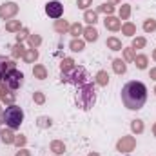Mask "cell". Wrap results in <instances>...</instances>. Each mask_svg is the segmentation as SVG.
<instances>
[{
  "label": "cell",
  "instance_id": "6da1fadb",
  "mask_svg": "<svg viewBox=\"0 0 156 156\" xmlns=\"http://www.w3.org/2000/svg\"><path fill=\"white\" fill-rule=\"evenodd\" d=\"M122 102L131 111L142 109L147 102V87L142 82H136V80L127 82L122 87Z\"/></svg>",
  "mask_w": 156,
  "mask_h": 156
},
{
  "label": "cell",
  "instance_id": "7a4b0ae2",
  "mask_svg": "<svg viewBox=\"0 0 156 156\" xmlns=\"http://www.w3.org/2000/svg\"><path fill=\"white\" fill-rule=\"evenodd\" d=\"M96 102V93H94V85L89 82L82 87H78L76 93V105L83 111H89Z\"/></svg>",
  "mask_w": 156,
  "mask_h": 156
},
{
  "label": "cell",
  "instance_id": "3957f363",
  "mask_svg": "<svg viewBox=\"0 0 156 156\" xmlns=\"http://www.w3.org/2000/svg\"><path fill=\"white\" fill-rule=\"evenodd\" d=\"M9 129H20V125H22V122H24V111H22V107H18V105H9L7 109H5V113H4V120H2Z\"/></svg>",
  "mask_w": 156,
  "mask_h": 156
},
{
  "label": "cell",
  "instance_id": "277c9868",
  "mask_svg": "<svg viewBox=\"0 0 156 156\" xmlns=\"http://www.w3.org/2000/svg\"><path fill=\"white\" fill-rule=\"evenodd\" d=\"M62 82L66 83H73L76 87H82L85 83H89V75L83 67H75L69 73H62Z\"/></svg>",
  "mask_w": 156,
  "mask_h": 156
},
{
  "label": "cell",
  "instance_id": "5b68a950",
  "mask_svg": "<svg viewBox=\"0 0 156 156\" xmlns=\"http://www.w3.org/2000/svg\"><path fill=\"white\" fill-rule=\"evenodd\" d=\"M2 83L9 89V91H16L22 83H24V75L15 67V69H11L5 76H4V80H2Z\"/></svg>",
  "mask_w": 156,
  "mask_h": 156
},
{
  "label": "cell",
  "instance_id": "8992f818",
  "mask_svg": "<svg viewBox=\"0 0 156 156\" xmlns=\"http://www.w3.org/2000/svg\"><path fill=\"white\" fill-rule=\"evenodd\" d=\"M62 13H64V5H62V2H58V0H51V2L45 4V15H47V16L58 20V18L62 16Z\"/></svg>",
  "mask_w": 156,
  "mask_h": 156
},
{
  "label": "cell",
  "instance_id": "52a82bcc",
  "mask_svg": "<svg viewBox=\"0 0 156 156\" xmlns=\"http://www.w3.org/2000/svg\"><path fill=\"white\" fill-rule=\"evenodd\" d=\"M18 13V4L15 2H4L0 5V18L2 20H11Z\"/></svg>",
  "mask_w": 156,
  "mask_h": 156
},
{
  "label": "cell",
  "instance_id": "ba28073f",
  "mask_svg": "<svg viewBox=\"0 0 156 156\" xmlns=\"http://www.w3.org/2000/svg\"><path fill=\"white\" fill-rule=\"evenodd\" d=\"M134 147H136L134 136H122V138L118 140V144H116V149L120 151V153H133Z\"/></svg>",
  "mask_w": 156,
  "mask_h": 156
},
{
  "label": "cell",
  "instance_id": "9c48e42d",
  "mask_svg": "<svg viewBox=\"0 0 156 156\" xmlns=\"http://www.w3.org/2000/svg\"><path fill=\"white\" fill-rule=\"evenodd\" d=\"M15 67H16V62H15L13 58H7V56L0 55V83H2L4 76H5L11 69H15Z\"/></svg>",
  "mask_w": 156,
  "mask_h": 156
},
{
  "label": "cell",
  "instance_id": "30bf717a",
  "mask_svg": "<svg viewBox=\"0 0 156 156\" xmlns=\"http://www.w3.org/2000/svg\"><path fill=\"white\" fill-rule=\"evenodd\" d=\"M104 26H105V29H109V31H120V29H122V22H120V18L113 16V15L105 16Z\"/></svg>",
  "mask_w": 156,
  "mask_h": 156
},
{
  "label": "cell",
  "instance_id": "8fae6325",
  "mask_svg": "<svg viewBox=\"0 0 156 156\" xmlns=\"http://www.w3.org/2000/svg\"><path fill=\"white\" fill-rule=\"evenodd\" d=\"M0 138H2V142L5 144V145H11L13 142H15V134H13V129H2L0 131Z\"/></svg>",
  "mask_w": 156,
  "mask_h": 156
},
{
  "label": "cell",
  "instance_id": "7c38bea8",
  "mask_svg": "<svg viewBox=\"0 0 156 156\" xmlns=\"http://www.w3.org/2000/svg\"><path fill=\"white\" fill-rule=\"evenodd\" d=\"M83 38L87 40V42H96L98 40V31L93 26H89V27L83 29Z\"/></svg>",
  "mask_w": 156,
  "mask_h": 156
},
{
  "label": "cell",
  "instance_id": "4fadbf2b",
  "mask_svg": "<svg viewBox=\"0 0 156 156\" xmlns=\"http://www.w3.org/2000/svg\"><path fill=\"white\" fill-rule=\"evenodd\" d=\"M69 27H71V26H69L67 20H60V18L55 20V31H56V33H62V35H64L66 31H69Z\"/></svg>",
  "mask_w": 156,
  "mask_h": 156
},
{
  "label": "cell",
  "instance_id": "5bb4252c",
  "mask_svg": "<svg viewBox=\"0 0 156 156\" xmlns=\"http://www.w3.org/2000/svg\"><path fill=\"white\" fill-rule=\"evenodd\" d=\"M113 69H115V73H116V75H125L127 66H125V62H123V60L116 58V60H113Z\"/></svg>",
  "mask_w": 156,
  "mask_h": 156
},
{
  "label": "cell",
  "instance_id": "9a60e30c",
  "mask_svg": "<svg viewBox=\"0 0 156 156\" xmlns=\"http://www.w3.org/2000/svg\"><path fill=\"white\" fill-rule=\"evenodd\" d=\"M83 20H85L89 26H94V24L98 22V15H96V11H89V9H85V13H83Z\"/></svg>",
  "mask_w": 156,
  "mask_h": 156
},
{
  "label": "cell",
  "instance_id": "2e32d148",
  "mask_svg": "<svg viewBox=\"0 0 156 156\" xmlns=\"http://www.w3.org/2000/svg\"><path fill=\"white\" fill-rule=\"evenodd\" d=\"M75 67H76V66H75V60H73V58H69V56H67V58H64V60H62V64H60L62 73H69V71H71V69H75Z\"/></svg>",
  "mask_w": 156,
  "mask_h": 156
},
{
  "label": "cell",
  "instance_id": "e0dca14e",
  "mask_svg": "<svg viewBox=\"0 0 156 156\" xmlns=\"http://www.w3.org/2000/svg\"><path fill=\"white\" fill-rule=\"evenodd\" d=\"M107 47L111 49V51H122L123 47H122V40H118L116 37H109L107 38Z\"/></svg>",
  "mask_w": 156,
  "mask_h": 156
},
{
  "label": "cell",
  "instance_id": "ac0fdd59",
  "mask_svg": "<svg viewBox=\"0 0 156 156\" xmlns=\"http://www.w3.org/2000/svg\"><path fill=\"white\" fill-rule=\"evenodd\" d=\"M33 75H35V78H38V80H45L47 78V69L42 64H38V66L33 67Z\"/></svg>",
  "mask_w": 156,
  "mask_h": 156
},
{
  "label": "cell",
  "instance_id": "d6986e66",
  "mask_svg": "<svg viewBox=\"0 0 156 156\" xmlns=\"http://www.w3.org/2000/svg\"><path fill=\"white\" fill-rule=\"evenodd\" d=\"M20 29H22L20 20H9V22L5 24V31H9V33H18Z\"/></svg>",
  "mask_w": 156,
  "mask_h": 156
},
{
  "label": "cell",
  "instance_id": "ffe728a7",
  "mask_svg": "<svg viewBox=\"0 0 156 156\" xmlns=\"http://www.w3.org/2000/svg\"><path fill=\"white\" fill-rule=\"evenodd\" d=\"M122 33H123L125 37H133V35H136V26H134L133 22H125V24L122 26Z\"/></svg>",
  "mask_w": 156,
  "mask_h": 156
},
{
  "label": "cell",
  "instance_id": "44dd1931",
  "mask_svg": "<svg viewBox=\"0 0 156 156\" xmlns=\"http://www.w3.org/2000/svg\"><path fill=\"white\" fill-rule=\"evenodd\" d=\"M51 151L55 154H62V153H66V144L60 140H55V142H51Z\"/></svg>",
  "mask_w": 156,
  "mask_h": 156
},
{
  "label": "cell",
  "instance_id": "7402d4cb",
  "mask_svg": "<svg viewBox=\"0 0 156 156\" xmlns=\"http://www.w3.org/2000/svg\"><path fill=\"white\" fill-rule=\"evenodd\" d=\"M11 55H13V58H18V56H24L26 55V47L22 45V44H15L13 45V49H11Z\"/></svg>",
  "mask_w": 156,
  "mask_h": 156
},
{
  "label": "cell",
  "instance_id": "603a6c76",
  "mask_svg": "<svg viewBox=\"0 0 156 156\" xmlns=\"http://www.w3.org/2000/svg\"><path fill=\"white\" fill-rule=\"evenodd\" d=\"M38 58V51L37 49H26V55H24V60L27 64H33L35 60Z\"/></svg>",
  "mask_w": 156,
  "mask_h": 156
},
{
  "label": "cell",
  "instance_id": "cb8c5ba5",
  "mask_svg": "<svg viewBox=\"0 0 156 156\" xmlns=\"http://www.w3.org/2000/svg\"><path fill=\"white\" fill-rule=\"evenodd\" d=\"M83 40L80 38H73L71 40V44H69V47H71V51H75V53H80V51H83Z\"/></svg>",
  "mask_w": 156,
  "mask_h": 156
},
{
  "label": "cell",
  "instance_id": "d4e9b609",
  "mask_svg": "<svg viewBox=\"0 0 156 156\" xmlns=\"http://www.w3.org/2000/svg\"><path fill=\"white\" fill-rule=\"evenodd\" d=\"M147 56L145 55H136V58H134V64H136V67L138 69H147Z\"/></svg>",
  "mask_w": 156,
  "mask_h": 156
},
{
  "label": "cell",
  "instance_id": "484cf974",
  "mask_svg": "<svg viewBox=\"0 0 156 156\" xmlns=\"http://www.w3.org/2000/svg\"><path fill=\"white\" fill-rule=\"evenodd\" d=\"M96 83H98V85H107V83H109V75H107V71H98V73H96Z\"/></svg>",
  "mask_w": 156,
  "mask_h": 156
},
{
  "label": "cell",
  "instance_id": "4316f807",
  "mask_svg": "<svg viewBox=\"0 0 156 156\" xmlns=\"http://www.w3.org/2000/svg\"><path fill=\"white\" fill-rule=\"evenodd\" d=\"M131 15V5L129 4H122L120 5V20H127Z\"/></svg>",
  "mask_w": 156,
  "mask_h": 156
},
{
  "label": "cell",
  "instance_id": "83f0119b",
  "mask_svg": "<svg viewBox=\"0 0 156 156\" xmlns=\"http://www.w3.org/2000/svg\"><path fill=\"white\" fill-rule=\"evenodd\" d=\"M144 31H145V33H153V31H156V20L154 18H147V20L144 22Z\"/></svg>",
  "mask_w": 156,
  "mask_h": 156
},
{
  "label": "cell",
  "instance_id": "f1b7e54d",
  "mask_svg": "<svg viewBox=\"0 0 156 156\" xmlns=\"http://www.w3.org/2000/svg\"><path fill=\"white\" fill-rule=\"evenodd\" d=\"M131 131L136 133V134H140V133L144 131V122H142V120H133V122H131Z\"/></svg>",
  "mask_w": 156,
  "mask_h": 156
},
{
  "label": "cell",
  "instance_id": "f546056e",
  "mask_svg": "<svg viewBox=\"0 0 156 156\" xmlns=\"http://www.w3.org/2000/svg\"><path fill=\"white\" fill-rule=\"evenodd\" d=\"M69 33H71V35H73V37H75V38H78V37H80V35H82V33H83V27H82V26H80V24H71V27H69Z\"/></svg>",
  "mask_w": 156,
  "mask_h": 156
},
{
  "label": "cell",
  "instance_id": "4dcf8cb0",
  "mask_svg": "<svg viewBox=\"0 0 156 156\" xmlns=\"http://www.w3.org/2000/svg\"><path fill=\"white\" fill-rule=\"evenodd\" d=\"M123 58H125V62H134V58H136L134 49L133 47H125L123 49Z\"/></svg>",
  "mask_w": 156,
  "mask_h": 156
},
{
  "label": "cell",
  "instance_id": "1f68e13d",
  "mask_svg": "<svg viewBox=\"0 0 156 156\" xmlns=\"http://www.w3.org/2000/svg\"><path fill=\"white\" fill-rule=\"evenodd\" d=\"M145 44H147V40L144 38V37H136V38H133V49H142V47H145Z\"/></svg>",
  "mask_w": 156,
  "mask_h": 156
},
{
  "label": "cell",
  "instance_id": "d6a6232c",
  "mask_svg": "<svg viewBox=\"0 0 156 156\" xmlns=\"http://www.w3.org/2000/svg\"><path fill=\"white\" fill-rule=\"evenodd\" d=\"M98 11H100V13H105V15L109 16V15L115 13V5H113V4H102V5L98 7Z\"/></svg>",
  "mask_w": 156,
  "mask_h": 156
},
{
  "label": "cell",
  "instance_id": "836d02e7",
  "mask_svg": "<svg viewBox=\"0 0 156 156\" xmlns=\"http://www.w3.org/2000/svg\"><path fill=\"white\" fill-rule=\"evenodd\" d=\"M27 40H29V45H31L33 49H37L40 44H42V38H40V35H29V37H27Z\"/></svg>",
  "mask_w": 156,
  "mask_h": 156
},
{
  "label": "cell",
  "instance_id": "e575fe53",
  "mask_svg": "<svg viewBox=\"0 0 156 156\" xmlns=\"http://www.w3.org/2000/svg\"><path fill=\"white\" fill-rule=\"evenodd\" d=\"M26 142H27V140H26V136H24V134H18V136H15V142H13V144H15L18 149H22V147L26 145Z\"/></svg>",
  "mask_w": 156,
  "mask_h": 156
},
{
  "label": "cell",
  "instance_id": "d590c367",
  "mask_svg": "<svg viewBox=\"0 0 156 156\" xmlns=\"http://www.w3.org/2000/svg\"><path fill=\"white\" fill-rule=\"evenodd\" d=\"M29 35H31V33H29L27 29H20V31L16 33V42H18V44H22V40H26Z\"/></svg>",
  "mask_w": 156,
  "mask_h": 156
},
{
  "label": "cell",
  "instance_id": "8d00e7d4",
  "mask_svg": "<svg viewBox=\"0 0 156 156\" xmlns=\"http://www.w3.org/2000/svg\"><path fill=\"white\" fill-rule=\"evenodd\" d=\"M33 100H35L38 105H42V104L45 102V94H44V93H40V91H37V93H33Z\"/></svg>",
  "mask_w": 156,
  "mask_h": 156
},
{
  "label": "cell",
  "instance_id": "74e56055",
  "mask_svg": "<svg viewBox=\"0 0 156 156\" xmlns=\"http://www.w3.org/2000/svg\"><path fill=\"white\" fill-rule=\"evenodd\" d=\"M38 127H42V129H45V127H51V118L40 116V118H38Z\"/></svg>",
  "mask_w": 156,
  "mask_h": 156
},
{
  "label": "cell",
  "instance_id": "f35d334b",
  "mask_svg": "<svg viewBox=\"0 0 156 156\" xmlns=\"http://www.w3.org/2000/svg\"><path fill=\"white\" fill-rule=\"evenodd\" d=\"M2 102H5V104L13 105V102H15V93H5V96H4V100H2Z\"/></svg>",
  "mask_w": 156,
  "mask_h": 156
},
{
  "label": "cell",
  "instance_id": "ab89813d",
  "mask_svg": "<svg viewBox=\"0 0 156 156\" xmlns=\"http://www.w3.org/2000/svg\"><path fill=\"white\" fill-rule=\"evenodd\" d=\"M91 4H93V0H78V7L80 9H87Z\"/></svg>",
  "mask_w": 156,
  "mask_h": 156
},
{
  "label": "cell",
  "instance_id": "60d3db41",
  "mask_svg": "<svg viewBox=\"0 0 156 156\" xmlns=\"http://www.w3.org/2000/svg\"><path fill=\"white\" fill-rule=\"evenodd\" d=\"M15 156H31V153H29L27 149H24V147H22V149H18V151H16V154H15Z\"/></svg>",
  "mask_w": 156,
  "mask_h": 156
},
{
  "label": "cell",
  "instance_id": "b9f144b4",
  "mask_svg": "<svg viewBox=\"0 0 156 156\" xmlns=\"http://www.w3.org/2000/svg\"><path fill=\"white\" fill-rule=\"evenodd\" d=\"M4 96H5V85L0 83V100H4Z\"/></svg>",
  "mask_w": 156,
  "mask_h": 156
},
{
  "label": "cell",
  "instance_id": "7bdbcfd3",
  "mask_svg": "<svg viewBox=\"0 0 156 156\" xmlns=\"http://www.w3.org/2000/svg\"><path fill=\"white\" fill-rule=\"evenodd\" d=\"M149 78H151V80H156V67H153V69L149 71Z\"/></svg>",
  "mask_w": 156,
  "mask_h": 156
},
{
  "label": "cell",
  "instance_id": "ee69618b",
  "mask_svg": "<svg viewBox=\"0 0 156 156\" xmlns=\"http://www.w3.org/2000/svg\"><path fill=\"white\" fill-rule=\"evenodd\" d=\"M0 120H4V113H2V107H0Z\"/></svg>",
  "mask_w": 156,
  "mask_h": 156
},
{
  "label": "cell",
  "instance_id": "f6af8a7d",
  "mask_svg": "<svg viewBox=\"0 0 156 156\" xmlns=\"http://www.w3.org/2000/svg\"><path fill=\"white\" fill-rule=\"evenodd\" d=\"M89 156H100L98 153H89Z\"/></svg>",
  "mask_w": 156,
  "mask_h": 156
},
{
  "label": "cell",
  "instance_id": "bcb514c9",
  "mask_svg": "<svg viewBox=\"0 0 156 156\" xmlns=\"http://www.w3.org/2000/svg\"><path fill=\"white\" fill-rule=\"evenodd\" d=\"M153 133H154V136H156V123L153 125Z\"/></svg>",
  "mask_w": 156,
  "mask_h": 156
},
{
  "label": "cell",
  "instance_id": "7dc6e473",
  "mask_svg": "<svg viewBox=\"0 0 156 156\" xmlns=\"http://www.w3.org/2000/svg\"><path fill=\"white\" fill-rule=\"evenodd\" d=\"M153 58H154V60H156V49H154V51H153Z\"/></svg>",
  "mask_w": 156,
  "mask_h": 156
},
{
  "label": "cell",
  "instance_id": "c3c4849f",
  "mask_svg": "<svg viewBox=\"0 0 156 156\" xmlns=\"http://www.w3.org/2000/svg\"><path fill=\"white\" fill-rule=\"evenodd\" d=\"M111 2H120V0H111Z\"/></svg>",
  "mask_w": 156,
  "mask_h": 156
},
{
  "label": "cell",
  "instance_id": "681fc988",
  "mask_svg": "<svg viewBox=\"0 0 156 156\" xmlns=\"http://www.w3.org/2000/svg\"><path fill=\"white\" fill-rule=\"evenodd\" d=\"M154 94H156V87H154Z\"/></svg>",
  "mask_w": 156,
  "mask_h": 156
}]
</instances>
